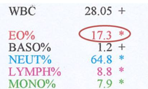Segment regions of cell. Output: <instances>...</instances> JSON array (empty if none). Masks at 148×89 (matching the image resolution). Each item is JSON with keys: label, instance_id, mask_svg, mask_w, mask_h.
<instances>
[{"label": "cell", "instance_id": "4", "mask_svg": "<svg viewBox=\"0 0 148 89\" xmlns=\"http://www.w3.org/2000/svg\"><path fill=\"white\" fill-rule=\"evenodd\" d=\"M15 50H16V48H15L11 47V48H10V51H12V52L15 51Z\"/></svg>", "mask_w": 148, "mask_h": 89}, {"label": "cell", "instance_id": "8", "mask_svg": "<svg viewBox=\"0 0 148 89\" xmlns=\"http://www.w3.org/2000/svg\"><path fill=\"white\" fill-rule=\"evenodd\" d=\"M41 59H42V60H45V55H42V56H41Z\"/></svg>", "mask_w": 148, "mask_h": 89}, {"label": "cell", "instance_id": "1", "mask_svg": "<svg viewBox=\"0 0 148 89\" xmlns=\"http://www.w3.org/2000/svg\"><path fill=\"white\" fill-rule=\"evenodd\" d=\"M38 86L40 88H44L45 86V82L43 79H40L38 82Z\"/></svg>", "mask_w": 148, "mask_h": 89}, {"label": "cell", "instance_id": "6", "mask_svg": "<svg viewBox=\"0 0 148 89\" xmlns=\"http://www.w3.org/2000/svg\"><path fill=\"white\" fill-rule=\"evenodd\" d=\"M10 46H11V47H14L15 46V44L11 43V44H10Z\"/></svg>", "mask_w": 148, "mask_h": 89}, {"label": "cell", "instance_id": "10", "mask_svg": "<svg viewBox=\"0 0 148 89\" xmlns=\"http://www.w3.org/2000/svg\"><path fill=\"white\" fill-rule=\"evenodd\" d=\"M41 47H44V46H45V43H41Z\"/></svg>", "mask_w": 148, "mask_h": 89}, {"label": "cell", "instance_id": "2", "mask_svg": "<svg viewBox=\"0 0 148 89\" xmlns=\"http://www.w3.org/2000/svg\"><path fill=\"white\" fill-rule=\"evenodd\" d=\"M21 87L23 88H26L27 86L28 85V83L27 81L25 79H22L20 83Z\"/></svg>", "mask_w": 148, "mask_h": 89}, {"label": "cell", "instance_id": "3", "mask_svg": "<svg viewBox=\"0 0 148 89\" xmlns=\"http://www.w3.org/2000/svg\"><path fill=\"white\" fill-rule=\"evenodd\" d=\"M33 48L35 52L39 51L40 49V46L39 44L38 43H35L34 44L33 46Z\"/></svg>", "mask_w": 148, "mask_h": 89}, {"label": "cell", "instance_id": "5", "mask_svg": "<svg viewBox=\"0 0 148 89\" xmlns=\"http://www.w3.org/2000/svg\"><path fill=\"white\" fill-rule=\"evenodd\" d=\"M27 13L26 11H21V15H26L27 14Z\"/></svg>", "mask_w": 148, "mask_h": 89}, {"label": "cell", "instance_id": "12", "mask_svg": "<svg viewBox=\"0 0 148 89\" xmlns=\"http://www.w3.org/2000/svg\"><path fill=\"white\" fill-rule=\"evenodd\" d=\"M52 86L53 88H55V86H55V84H53L52 85Z\"/></svg>", "mask_w": 148, "mask_h": 89}, {"label": "cell", "instance_id": "7", "mask_svg": "<svg viewBox=\"0 0 148 89\" xmlns=\"http://www.w3.org/2000/svg\"><path fill=\"white\" fill-rule=\"evenodd\" d=\"M46 83L47 84H49V83H50V80L48 79H47V80H46Z\"/></svg>", "mask_w": 148, "mask_h": 89}, {"label": "cell", "instance_id": "11", "mask_svg": "<svg viewBox=\"0 0 148 89\" xmlns=\"http://www.w3.org/2000/svg\"><path fill=\"white\" fill-rule=\"evenodd\" d=\"M47 51H48V52H50V51H51V48H50V47L47 48Z\"/></svg>", "mask_w": 148, "mask_h": 89}, {"label": "cell", "instance_id": "9", "mask_svg": "<svg viewBox=\"0 0 148 89\" xmlns=\"http://www.w3.org/2000/svg\"><path fill=\"white\" fill-rule=\"evenodd\" d=\"M48 63L49 64H51V59H49L48 60Z\"/></svg>", "mask_w": 148, "mask_h": 89}]
</instances>
